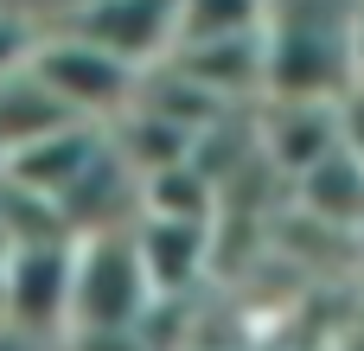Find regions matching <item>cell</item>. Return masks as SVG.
<instances>
[{
	"instance_id": "6da1fadb",
	"label": "cell",
	"mask_w": 364,
	"mask_h": 351,
	"mask_svg": "<svg viewBox=\"0 0 364 351\" xmlns=\"http://www.w3.org/2000/svg\"><path fill=\"white\" fill-rule=\"evenodd\" d=\"M364 0H269V102H346Z\"/></svg>"
},
{
	"instance_id": "7a4b0ae2",
	"label": "cell",
	"mask_w": 364,
	"mask_h": 351,
	"mask_svg": "<svg viewBox=\"0 0 364 351\" xmlns=\"http://www.w3.org/2000/svg\"><path fill=\"white\" fill-rule=\"evenodd\" d=\"M154 275L141 262L134 230L128 237H90L77 243V294H70V339L83 333H141L154 313Z\"/></svg>"
},
{
	"instance_id": "3957f363",
	"label": "cell",
	"mask_w": 364,
	"mask_h": 351,
	"mask_svg": "<svg viewBox=\"0 0 364 351\" xmlns=\"http://www.w3.org/2000/svg\"><path fill=\"white\" fill-rule=\"evenodd\" d=\"M32 70L58 90V102L77 115V122H122L141 96V70H128L122 58L70 38V32H45L38 51H32Z\"/></svg>"
},
{
	"instance_id": "277c9868",
	"label": "cell",
	"mask_w": 364,
	"mask_h": 351,
	"mask_svg": "<svg viewBox=\"0 0 364 351\" xmlns=\"http://www.w3.org/2000/svg\"><path fill=\"white\" fill-rule=\"evenodd\" d=\"M58 32H70L147 77L179 51V0H83L64 13Z\"/></svg>"
},
{
	"instance_id": "5b68a950",
	"label": "cell",
	"mask_w": 364,
	"mask_h": 351,
	"mask_svg": "<svg viewBox=\"0 0 364 351\" xmlns=\"http://www.w3.org/2000/svg\"><path fill=\"white\" fill-rule=\"evenodd\" d=\"M70 294H77V243L13 249V262H6V326L58 345L70 333Z\"/></svg>"
},
{
	"instance_id": "8992f818",
	"label": "cell",
	"mask_w": 364,
	"mask_h": 351,
	"mask_svg": "<svg viewBox=\"0 0 364 351\" xmlns=\"http://www.w3.org/2000/svg\"><path fill=\"white\" fill-rule=\"evenodd\" d=\"M186 83H198L205 96H218L224 109H237L243 96H269V38H218V45H179L166 58Z\"/></svg>"
},
{
	"instance_id": "52a82bcc",
	"label": "cell",
	"mask_w": 364,
	"mask_h": 351,
	"mask_svg": "<svg viewBox=\"0 0 364 351\" xmlns=\"http://www.w3.org/2000/svg\"><path fill=\"white\" fill-rule=\"evenodd\" d=\"M339 109H346V102H269L256 147H262L288 179H301V173H314L326 153L346 147V122H339Z\"/></svg>"
},
{
	"instance_id": "ba28073f",
	"label": "cell",
	"mask_w": 364,
	"mask_h": 351,
	"mask_svg": "<svg viewBox=\"0 0 364 351\" xmlns=\"http://www.w3.org/2000/svg\"><path fill=\"white\" fill-rule=\"evenodd\" d=\"M102 153H109V128H96V122H70V128L45 134L38 147L13 153V160H6V179H13V185H26V192L64 198V192H70V185H77Z\"/></svg>"
},
{
	"instance_id": "9c48e42d",
	"label": "cell",
	"mask_w": 364,
	"mask_h": 351,
	"mask_svg": "<svg viewBox=\"0 0 364 351\" xmlns=\"http://www.w3.org/2000/svg\"><path fill=\"white\" fill-rule=\"evenodd\" d=\"M134 243H141V262H147L160 301H186V294L205 281V269H211V224L141 217V224H134Z\"/></svg>"
},
{
	"instance_id": "30bf717a",
	"label": "cell",
	"mask_w": 364,
	"mask_h": 351,
	"mask_svg": "<svg viewBox=\"0 0 364 351\" xmlns=\"http://www.w3.org/2000/svg\"><path fill=\"white\" fill-rule=\"evenodd\" d=\"M294 205H301L320 230L358 237V230H364V160L352 153V147L326 153L314 173L294 179Z\"/></svg>"
},
{
	"instance_id": "8fae6325",
	"label": "cell",
	"mask_w": 364,
	"mask_h": 351,
	"mask_svg": "<svg viewBox=\"0 0 364 351\" xmlns=\"http://www.w3.org/2000/svg\"><path fill=\"white\" fill-rule=\"evenodd\" d=\"M70 122H77V115L58 102V90H51L32 64L0 83V160L38 147L45 134H58V128H70Z\"/></svg>"
},
{
	"instance_id": "7c38bea8",
	"label": "cell",
	"mask_w": 364,
	"mask_h": 351,
	"mask_svg": "<svg viewBox=\"0 0 364 351\" xmlns=\"http://www.w3.org/2000/svg\"><path fill=\"white\" fill-rule=\"evenodd\" d=\"M0 224H6V243L13 249H51V243H77L70 237V217L58 198L45 192H26L13 179H0Z\"/></svg>"
},
{
	"instance_id": "4fadbf2b",
	"label": "cell",
	"mask_w": 364,
	"mask_h": 351,
	"mask_svg": "<svg viewBox=\"0 0 364 351\" xmlns=\"http://www.w3.org/2000/svg\"><path fill=\"white\" fill-rule=\"evenodd\" d=\"M269 26V0H179V45L250 38Z\"/></svg>"
},
{
	"instance_id": "5bb4252c",
	"label": "cell",
	"mask_w": 364,
	"mask_h": 351,
	"mask_svg": "<svg viewBox=\"0 0 364 351\" xmlns=\"http://www.w3.org/2000/svg\"><path fill=\"white\" fill-rule=\"evenodd\" d=\"M147 217H179V224H211L218 217V185L198 166H173L147 179Z\"/></svg>"
},
{
	"instance_id": "9a60e30c",
	"label": "cell",
	"mask_w": 364,
	"mask_h": 351,
	"mask_svg": "<svg viewBox=\"0 0 364 351\" xmlns=\"http://www.w3.org/2000/svg\"><path fill=\"white\" fill-rule=\"evenodd\" d=\"M38 26L26 19V13H13V6H0V83L13 77V70H26L32 64V51H38Z\"/></svg>"
},
{
	"instance_id": "2e32d148",
	"label": "cell",
	"mask_w": 364,
	"mask_h": 351,
	"mask_svg": "<svg viewBox=\"0 0 364 351\" xmlns=\"http://www.w3.org/2000/svg\"><path fill=\"white\" fill-rule=\"evenodd\" d=\"M339 122H346V147L364 160V96H346V109H339Z\"/></svg>"
},
{
	"instance_id": "e0dca14e",
	"label": "cell",
	"mask_w": 364,
	"mask_h": 351,
	"mask_svg": "<svg viewBox=\"0 0 364 351\" xmlns=\"http://www.w3.org/2000/svg\"><path fill=\"white\" fill-rule=\"evenodd\" d=\"M0 351H51V345L32 339V333H19V326H0Z\"/></svg>"
},
{
	"instance_id": "ac0fdd59",
	"label": "cell",
	"mask_w": 364,
	"mask_h": 351,
	"mask_svg": "<svg viewBox=\"0 0 364 351\" xmlns=\"http://www.w3.org/2000/svg\"><path fill=\"white\" fill-rule=\"evenodd\" d=\"M352 96H364V13H358V45H352Z\"/></svg>"
},
{
	"instance_id": "d6986e66",
	"label": "cell",
	"mask_w": 364,
	"mask_h": 351,
	"mask_svg": "<svg viewBox=\"0 0 364 351\" xmlns=\"http://www.w3.org/2000/svg\"><path fill=\"white\" fill-rule=\"evenodd\" d=\"M6 262L13 256H0V326H6Z\"/></svg>"
},
{
	"instance_id": "ffe728a7",
	"label": "cell",
	"mask_w": 364,
	"mask_h": 351,
	"mask_svg": "<svg viewBox=\"0 0 364 351\" xmlns=\"http://www.w3.org/2000/svg\"><path fill=\"white\" fill-rule=\"evenodd\" d=\"M0 256H13V243H6V224H0Z\"/></svg>"
},
{
	"instance_id": "44dd1931",
	"label": "cell",
	"mask_w": 364,
	"mask_h": 351,
	"mask_svg": "<svg viewBox=\"0 0 364 351\" xmlns=\"http://www.w3.org/2000/svg\"><path fill=\"white\" fill-rule=\"evenodd\" d=\"M358 275H364V230H358Z\"/></svg>"
},
{
	"instance_id": "7402d4cb",
	"label": "cell",
	"mask_w": 364,
	"mask_h": 351,
	"mask_svg": "<svg viewBox=\"0 0 364 351\" xmlns=\"http://www.w3.org/2000/svg\"><path fill=\"white\" fill-rule=\"evenodd\" d=\"M0 179H6V160H0Z\"/></svg>"
}]
</instances>
